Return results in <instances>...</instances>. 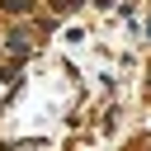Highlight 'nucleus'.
I'll return each mask as SVG.
<instances>
[{"mask_svg": "<svg viewBox=\"0 0 151 151\" xmlns=\"http://www.w3.org/2000/svg\"><path fill=\"white\" fill-rule=\"evenodd\" d=\"M52 5H57V9H61V14H66V9H76V5H80V0H52Z\"/></svg>", "mask_w": 151, "mask_h": 151, "instance_id": "nucleus-1", "label": "nucleus"}]
</instances>
